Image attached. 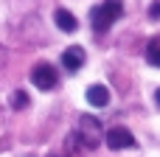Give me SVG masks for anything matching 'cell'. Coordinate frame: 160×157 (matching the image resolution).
Listing matches in <instances>:
<instances>
[{"label": "cell", "instance_id": "cell-1", "mask_svg": "<svg viewBox=\"0 0 160 157\" xmlns=\"http://www.w3.org/2000/svg\"><path fill=\"white\" fill-rule=\"evenodd\" d=\"M118 17H121V0H104L101 6H93L90 11V22L96 31H107Z\"/></svg>", "mask_w": 160, "mask_h": 157}, {"label": "cell", "instance_id": "cell-2", "mask_svg": "<svg viewBox=\"0 0 160 157\" xmlns=\"http://www.w3.org/2000/svg\"><path fill=\"white\" fill-rule=\"evenodd\" d=\"M79 140H82V146H84V149H96L101 140H107V135H104V129H101L98 118L84 115V118L79 121Z\"/></svg>", "mask_w": 160, "mask_h": 157}, {"label": "cell", "instance_id": "cell-3", "mask_svg": "<svg viewBox=\"0 0 160 157\" xmlns=\"http://www.w3.org/2000/svg\"><path fill=\"white\" fill-rule=\"evenodd\" d=\"M31 81H34V87H39V90H53V87H56V70L42 62V65H37V67L31 70Z\"/></svg>", "mask_w": 160, "mask_h": 157}, {"label": "cell", "instance_id": "cell-4", "mask_svg": "<svg viewBox=\"0 0 160 157\" xmlns=\"http://www.w3.org/2000/svg\"><path fill=\"white\" fill-rule=\"evenodd\" d=\"M110 149H135V138H132V132L129 129H124V126H115V129H110L107 132V140H104Z\"/></svg>", "mask_w": 160, "mask_h": 157}, {"label": "cell", "instance_id": "cell-5", "mask_svg": "<svg viewBox=\"0 0 160 157\" xmlns=\"http://www.w3.org/2000/svg\"><path fill=\"white\" fill-rule=\"evenodd\" d=\"M62 65H65V70L76 73V70L84 65V51H82L79 45H73V48H65V53H62Z\"/></svg>", "mask_w": 160, "mask_h": 157}, {"label": "cell", "instance_id": "cell-6", "mask_svg": "<svg viewBox=\"0 0 160 157\" xmlns=\"http://www.w3.org/2000/svg\"><path fill=\"white\" fill-rule=\"evenodd\" d=\"M53 20H56V28L65 31V34H73V31L79 28V20H76L68 8H56V11H53Z\"/></svg>", "mask_w": 160, "mask_h": 157}, {"label": "cell", "instance_id": "cell-7", "mask_svg": "<svg viewBox=\"0 0 160 157\" xmlns=\"http://www.w3.org/2000/svg\"><path fill=\"white\" fill-rule=\"evenodd\" d=\"M87 101L93 107H107L110 104V90L104 84H93V87H87Z\"/></svg>", "mask_w": 160, "mask_h": 157}, {"label": "cell", "instance_id": "cell-8", "mask_svg": "<svg viewBox=\"0 0 160 157\" xmlns=\"http://www.w3.org/2000/svg\"><path fill=\"white\" fill-rule=\"evenodd\" d=\"M146 62L152 67H160V39H152L146 45Z\"/></svg>", "mask_w": 160, "mask_h": 157}, {"label": "cell", "instance_id": "cell-9", "mask_svg": "<svg viewBox=\"0 0 160 157\" xmlns=\"http://www.w3.org/2000/svg\"><path fill=\"white\" fill-rule=\"evenodd\" d=\"M28 107V93L25 90H14L11 93V110H25Z\"/></svg>", "mask_w": 160, "mask_h": 157}, {"label": "cell", "instance_id": "cell-10", "mask_svg": "<svg viewBox=\"0 0 160 157\" xmlns=\"http://www.w3.org/2000/svg\"><path fill=\"white\" fill-rule=\"evenodd\" d=\"M149 17H152V20H158V17H160V3H158V0L149 6Z\"/></svg>", "mask_w": 160, "mask_h": 157}, {"label": "cell", "instance_id": "cell-11", "mask_svg": "<svg viewBox=\"0 0 160 157\" xmlns=\"http://www.w3.org/2000/svg\"><path fill=\"white\" fill-rule=\"evenodd\" d=\"M3 59H6V53H3V48H0V65H3Z\"/></svg>", "mask_w": 160, "mask_h": 157}, {"label": "cell", "instance_id": "cell-12", "mask_svg": "<svg viewBox=\"0 0 160 157\" xmlns=\"http://www.w3.org/2000/svg\"><path fill=\"white\" fill-rule=\"evenodd\" d=\"M155 98H158V104H160V87H158V93H155Z\"/></svg>", "mask_w": 160, "mask_h": 157}]
</instances>
